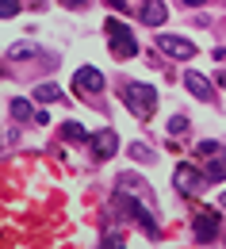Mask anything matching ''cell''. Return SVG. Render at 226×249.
I'll use <instances>...</instances> for the list:
<instances>
[{
  "mask_svg": "<svg viewBox=\"0 0 226 249\" xmlns=\"http://www.w3.org/2000/svg\"><path fill=\"white\" fill-rule=\"evenodd\" d=\"M115 203L127 211V218H134V222L142 226V234H150V238H161V226H157V218H154V211H150V199H134L130 192H123V188H119Z\"/></svg>",
  "mask_w": 226,
  "mask_h": 249,
  "instance_id": "1",
  "label": "cell"
},
{
  "mask_svg": "<svg viewBox=\"0 0 226 249\" xmlns=\"http://www.w3.org/2000/svg\"><path fill=\"white\" fill-rule=\"evenodd\" d=\"M119 96H123V104H127L138 119H150V115L157 111V92H154L150 85H142V81H127V85L119 89Z\"/></svg>",
  "mask_w": 226,
  "mask_h": 249,
  "instance_id": "2",
  "label": "cell"
},
{
  "mask_svg": "<svg viewBox=\"0 0 226 249\" xmlns=\"http://www.w3.org/2000/svg\"><path fill=\"white\" fill-rule=\"evenodd\" d=\"M104 31H107V46H111V54L119 58V62H127L138 54V38L130 35V27H123L119 19H107L104 23Z\"/></svg>",
  "mask_w": 226,
  "mask_h": 249,
  "instance_id": "3",
  "label": "cell"
},
{
  "mask_svg": "<svg viewBox=\"0 0 226 249\" xmlns=\"http://www.w3.org/2000/svg\"><path fill=\"white\" fill-rule=\"evenodd\" d=\"M219 230H223V222H219V211L215 207H199L192 218V234L199 246H207V242H215L219 238Z\"/></svg>",
  "mask_w": 226,
  "mask_h": 249,
  "instance_id": "4",
  "label": "cell"
},
{
  "mask_svg": "<svg viewBox=\"0 0 226 249\" xmlns=\"http://www.w3.org/2000/svg\"><path fill=\"white\" fill-rule=\"evenodd\" d=\"M173 184H176V192H180V196H199V192L211 184V180H207V173H199L195 165H176Z\"/></svg>",
  "mask_w": 226,
  "mask_h": 249,
  "instance_id": "5",
  "label": "cell"
},
{
  "mask_svg": "<svg viewBox=\"0 0 226 249\" xmlns=\"http://www.w3.org/2000/svg\"><path fill=\"white\" fill-rule=\"evenodd\" d=\"M73 89L81 100H92V96L104 92V73H100L96 65H81L77 73H73Z\"/></svg>",
  "mask_w": 226,
  "mask_h": 249,
  "instance_id": "6",
  "label": "cell"
},
{
  "mask_svg": "<svg viewBox=\"0 0 226 249\" xmlns=\"http://www.w3.org/2000/svg\"><path fill=\"white\" fill-rule=\"evenodd\" d=\"M157 50L169 54V58H180V62L195 58V42L192 38H180V35H157Z\"/></svg>",
  "mask_w": 226,
  "mask_h": 249,
  "instance_id": "7",
  "label": "cell"
},
{
  "mask_svg": "<svg viewBox=\"0 0 226 249\" xmlns=\"http://www.w3.org/2000/svg\"><path fill=\"white\" fill-rule=\"evenodd\" d=\"M88 146H92V157H96V161H107V157H115V150H119V134H115V130H100V134L88 138Z\"/></svg>",
  "mask_w": 226,
  "mask_h": 249,
  "instance_id": "8",
  "label": "cell"
},
{
  "mask_svg": "<svg viewBox=\"0 0 226 249\" xmlns=\"http://www.w3.org/2000/svg\"><path fill=\"white\" fill-rule=\"evenodd\" d=\"M184 89H188V92H192L199 104H211V100H215V89H211V81H207L203 73H195V69H188V73H184Z\"/></svg>",
  "mask_w": 226,
  "mask_h": 249,
  "instance_id": "9",
  "label": "cell"
},
{
  "mask_svg": "<svg viewBox=\"0 0 226 249\" xmlns=\"http://www.w3.org/2000/svg\"><path fill=\"white\" fill-rule=\"evenodd\" d=\"M142 23L146 27H161L165 19H169V8H165V0H142Z\"/></svg>",
  "mask_w": 226,
  "mask_h": 249,
  "instance_id": "10",
  "label": "cell"
},
{
  "mask_svg": "<svg viewBox=\"0 0 226 249\" xmlns=\"http://www.w3.org/2000/svg\"><path fill=\"white\" fill-rule=\"evenodd\" d=\"M119 188H123V192H138L142 199H150V203H154V196H150V188L142 184V177H138V173H123V177H119Z\"/></svg>",
  "mask_w": 226,
  "mask_h": 249,
  "instance_id": "11",
  "label": "cell"
},
{
  "mask_svg": "<svg viewBox=\"0 0 226 249\" xmlns=\"http://www.w3.org/2000/svg\"><path fill=\"white\" fill-rule=\"evenodd\" d=\"M62 138H65V142H88L92 134H88L81 123H73V119H69V123H62Z\"/></svg>",
  "mask_w": 226,
  "mask_h": 249,
  "instance_id": "12",
  "label": "cell"
},
{
  "mask_svg": "<svg viewBox=\"0 0 226 249\" xmlns=\"http://www.w3.org/2000/svg\"><path fill=\"white\" fill-rule=\"evenodd\" d=\"M8 111H12V119H19V123H31V119H35L31 100H12V104H8Z\"/></svg>",
  "mask_w": 226,
  "mask_h": 249,
  "instance_id": "13",
  "label": "cell"
},
{
  "mask_svg": "<svg viewBox=\"0 0 226 249\" xmlns=\"http://www.w3.org/2000/svg\"><path fill=\"white\" fill-rule=\"evenodd\" d=\"M35 100H38V104H54V100H62V89H58L54 81H46V85L35 89Z\"/></svg>",
  "mask_w": 226,
  "mask_h": 249,
  "instance_id": "14",
  "label": "cell"
},
{
  "mask_svg": "<svg viewBox=\"0 0 226 249\" xmlns=\"http://www.w3.org/2000/svg\"><path fill=\"white\" fill-rule=\"evenodd\" d=\"M27 54H38V50H35V42H16V46H8V58H16V62H23V58H27Z\"/></svg>",
  "mask_w": 226,
  "mask_h": 249,
  "instance_id": "15",
  "label": "cell"
},
{
  "mask_svg": "<svg viewBox=\"0 0 226 249\" xmlns=\"http://www.w3.org/2000/svg\"><path fill=\"white\" fill-rule=\"evenodd\" d=\"M19 16V0H0V19H12Z\"/></svg>",
  "mask_w": 226,
  "mask_h": 249,
  "instance_id": "16",
  "label": "cell"
},
{
  "mask_svg": "<svg viewBox=\"0 0 226 249\" xmlns=\"http://www.w3.org/2000/svg\"><path fill=\"white\" fill-rule=\"evenodd\" d=\"M127 154L134 157V161H150V157H154L150 150H146V146H142V142H130V150H127Z\"/></svg>",
  "mask_w": 226,
  "mask_h": 249,
  "instance_id": "17",
  "label": "cell"
},
{
  "mask_svg": "<svg viewBox=\"0 0 226 249\" xmlns=\"http://www.w3.org/2000/svg\"><path fill=\"white\" fill-rule=\"evenodd\" d=\"M219 150H223L219 142H199V146H195V154H199V157H215Z\"/></svg>",
  "mask_w": 226,
  "mask_h": 249,
  "instance_id": "18",
  "label": "cell"
},
{
  "mask_svg": "<svg viewBox=\"0 0 226 249\" xmlns=\"http://www.w3.org/2000/svg\"><path fill=\"white\" fill-rule=\"evenodd\" d=\"M180 130H188V119L184 115H173L169 119V134H180Z\"/></svg>",
  "mask_w": 226,
  "mask_h": 249,
  "instance_id": "19",
  "label": "cell"
},
{
  "mask_svg": "<svg viewBox=\"0 0 226 249\" xmlns=\"http://www.w3.org/2000/svg\"><path fill=\"white\" fill-rule=\"evenodd\" d=\"M100 246H104V249H119V246H123V234H107Z\"/></svg>",
  "mask_w": 226,
  "mask_h": 249,
  "instance_id": "20",
  "label": "cell"
},
{
  "mask_svg": "<svg viewBox=\"0 0 226 249\" xmlns=\"http://www.w3.org/2000/svg\"><path fill=\"white\" fill-rule=\"evenodd\" d=\"M65 8H85V4H88V0H62Z\"/></svg>",
  "mask_w": 226,
  "mask_h": 249,
  "instance_id": "21",
  "label": "cell"
},
{
  "mask_svg": "<svg viewBox=\"0 0 226 249\" xmlns=\"http://www.w3.org/2000/svg\"><path fill=\"white\" fill-rule=\"evenodd\" d=\"M107 4H111V8H115V12H119V8H123V12H127V4H123V0H107Z\"/></svg>",
  "mask_w": 226,
  "mask_h": 249,
  "instance_id": "22",
  "label": "cell"
},
{
  "mask_svg": "<svg viewBox=\"0 0 226 249\" xmlns=\"http://www.w3.org/2000/svg\"><path fill=\"white\" fill-rule=\"evenodd\" d=\"M184 4H188V8H203L207 0H184Z\"/></svg>",
  "mask_w": 226,
  "mask_h": 249,
  "instance_id": "23",
  "label": "cell"
},
{
  "mask_svg": "<svg viewBox=\"0 0 226 249\" xmlns=\"http://www.w3.org/2000/svg\"><path fill=\"white\" fill-rule=\"evenodd\" d=\"M219 207H223V211H226V192H223V199H219Z\"/></svg>",
  "mask_w": 226,
  "mask_h": 249,
  "instance_id": "24",
  "label": "cell"
},
{
  "mask_svg": "<svg viewBox=\"0 0 226 249\" xmlns=\"http://www.w3.org/2000/svg\"><path fill=\"white\" fill-rule=\"evenodd\" d=\"M223 150H226V146H223Z\"/></svg>",
  "mask_w": 226,
  "mask_h": 249,
  "instance_id": "25",
  "label": "cell"
}]
</instances>
